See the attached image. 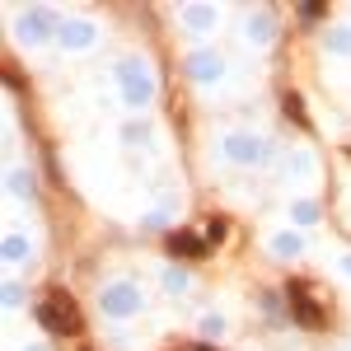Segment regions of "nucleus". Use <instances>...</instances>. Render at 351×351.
<instances>
[{
	"label": "nucleus",
	"instance_id": "1",
	"mask_svg": "<svg viewBox=\"0 0 351 351\" xmlns=\"http://www.w3.org/2000/svg\"><path fill=\"white\" fill-rule=\"evenodd\" d=\"M38 324L47 328V332H66V337H75L80 332V309H75V300L66 295V291H47V295L38 300Z\"/></svg>",
	"mask_w": 351,
	"mask_h": 351
},
{
	"label": "nucleus",
	"instance_id": "2",
	"mask_svg": "<svg viewBox=\"0 0 351 351\" xmlns=\"http://www.w3.org/2000/svg\"><path fill=\"white\" fill-rule=\"evenodd\" d=\"M117 84H122V104H127V108H145V104L155 99V75H150L145 61H136V56L117 61Z\"/></svg>",
	"mask_w": 351,
	"mask_h": 351
},
{
	"label": "nucleus",
	"instance_id": "3",
	"mask_svg": "<svg viewBox=\"0 0 351 351\" xmlns=\"http://www.w3.org/2000/svg\"><path fill=\"white\" fill-rule=\"evenodd\" d=\"M220 155L230 164H267L271 160V145L263 136H248V132H234L220 141Z\"/></svg>",
	"mask_w": 351,
	"mask_h": 351
},
{
	"label": "nucleus",
	"instance_id": "4",
	"mask_svg": "<svg viewBox=\"0 0 351 351\" xmlns=\"http://www.w3.org/2000/svg\"><path fill=\"white\" fill-rule=\"evenodd\" d=\"M99 309H104L108 319H132V314H141V286H132V281L104 286V291H99Z\"/></svg>",
	"mask_w": 351,
	"mask_h": 351
},
{
	"label": "nucleus",
	"instance_id": "5",
	"mask_svg": "<svg viewBox=\"0 0 351 351\" xmlns=\"http://www.w3.org/2000/svg\"><path fill=\"white\" fill-rule=\"evenodd\" d=\"M286 300H291V309H295L300 328H319L324 324V314H319V304L309 300V286H304V281H291V286H286Z\"/></svg>",
	"mask_w": 351,
	"mask_h": 351
},
{
	"label": "nucleus",
	"instance_id": "6",
	"mask_svg": "<svg viewBox=\"0 0 351 351\" xmlns=\"http://www.w3.org/2000/svg\"><path fill=\"white\" fill-rule=\"evenodd\" d=\"M188 75L192 80H202V84H211L225 75V56L220 52H192L188 56Z\"/></svg>",
	"mask_w": 351,
	"mask_h": 351
},
{
	"label": "nucleus",
	"instance_id": "7",
	"mask_svg": "<svg viewBox=\"0 0 351 351\" xmlns=\"http://www.w3.org/2000/svg\"><path fill=\"white\" fill-rule=\"evenodd\" d=\"M47 33H52V14L47 10H24L19 14V38L24 43H43Z\"/></svg>",
	"mask_w": 351,
	"mask_h": 351
},
{
	"label": "nucleus",
	"instance_id": "8",
	"mask_svg": "<svg viewBox=\"0 0 351 351\" xmlns=\"http://www.w3.org/2000/svg\"><path fill=\"white\" fill-rule=\"evenodd\" d=\"M169 253H173V258H202V253H206V234L173 230V234H169Z\"/></svg>",
	"mask_w": 351,
	"mask_h": 351
},
{
	"label": "nucleus",
	"instance_id": "9",
	"mask_svg": "<svg viewBox=\"0 0 351 351\" xmlns=\"http://www.w3.org/2000/svg\"><path fill=\"white\" fill-rule=\"evenodd\" d=\"M61 43L71 47V52H80L94 43V24H84V19H71V24H61Z\"/></svg>",
	"mask_w": 351,
	"mask_h": 351
},
{
	"label": "nucleus",
	"instance_id": "10",
	"mask_svg": "<svg viewBox=\"0 0 351 351\" xmlns=\"http://www.w3.org/2000/svg\"><path fill=\"white\" fill-rule=\"evenodd\" d=\"M183 19H188V24L202 33V28L216 24V10H211V5H188V10H183Z\"/></svg>",
	"mask_w": 351,
	"mask_h": 351
},
{
	"label": "nucleus",
	"instance_id": "11",
	"mask_svg": "<svg viewBox=\"0 0 351 351\" xmlns=\"http://www.w3.org/2000/svg\"><path fill=\"white\" fill-rule=\"evenodd\" d=\"M243 33H248V43H271V19H267V14H258V19H248Z\"/></svg>",
	"mask_w": 351,
	"mask_h": 351
},
{
	"label": "nucleus",
	"instance_id": "12",
	"mask_svg": "<svg viewBox=\"0 0 351 351\" xmlns=\"http://www.w3.org/2000/svg\"><path fill=\"white\" fill-rule=\"evenodd\" d=\"M5 258H10V263H24L28 258V239L24 234H5Z\"/></svg>",
	"mask_w": 351,
	"mask_h": 351
},
{
	"label": "nucleus",
	"instance_id": "13",
	"mask_svg": "<svg viewBox=\"0 0 351 351\" xmlns=\"http://www.w3.org/2000/svg\"><path fill=\"white\" fill-rule=\"evenodd\" d=\"M271 253H276V258H295L300 253V234H276V239H271Z\"/></svg>",
	"mask_w": 351,
	"mask_h": 351
},
{
	"label": "nucleus",
	"instance_id": "14",
	"mask_svg": "<svg viewBox=\"0 0 351 351\" xmlns=\"http://www.w3.org/2000/svg\"><path fill=\"white\" fill-rule=\"evenodd\" d=\"M328 52H351V28H332L328 33Z\"/></svg>",
	"mask_w": 351,
	"mask_h": 351
},
{
	"label": "nucleus",
	"instance_id": "15",
	"mask_svg": "<svg viewBox=\"0 0 351 351\" xmlns=\"http://www.w3.org/2000/svg\"><path fill=\"white\" fill-rule=\"evenodd\" d=\"M164 286H169V291H173V295H183V291H188V276H183V271H164Z\"/></svg>",
	"mask_w": 351,
	"mask_h": 351
},
{
	"label": "nucleus",
	"instance_id": "16",
	"mask_svg": "<svg viewBox=\"0 0 351 351\" xmlns=\"http://www.w3.org/2000/svg\"><path fill=\"white\" fill-rule=\"evenodd\" d=\"M281 108H286V117H295V122H304V104H300L295 94H286V99H281Z\"/></svg>",
	"mask_w": 351,
	"mask_h": 351
},
{
	"label": "nucleus",
	"instance_id": "17",
	"mask_svg": "<svg viewBox=\"0 0 351 351\" xmlns=\"http://www.w3.org/2000/svg\"><path fill=\"white\" fill-rule=\"evenodd\" d=\"M10 192H33V178H28L24 169H14V173H10Z\"/></svg>",
	"mask_w": 351,
	"mask_h": 351
},
{
	"label": "nucleus",
	"instance_id": "18",
	"mask_svg": "<svg viewBox=\"0 0 351 351\" xmlns=\"http://www.w3.org/2000/svg\"><path fill=\"white\" fill-rule=\"evenodd\" d=\"M295 220H300V225L319 220V206H314V202H295Z\"/></svg>",
	"mask_w": 351,
	"mask_h": 351
},
{
	"label": "nucleus",
	"instance_id": "19",
	"mask_svg": "<svg viewBox=\"0 0 351 351\" xmlns=\"http://www.w3.org/2000/svg\"><path fill=\"white\" fill-rule=\"evenodd\" d=\"M220 328H225V319H220V314H206V319H202V332H206V337H216Z\"/></svg>",
	"mask_w": 351,
	"mask_h": 351
},
{
	"label": "nucleus",
	"instance_id": "20",
	"mask_svg": "<svg viewBox=\"0 0 351 351\" xmlns=\"http://www.w3.org/2000/svg\"><path fill=\"white\" fill-rule=\"evenodd\" d=\"M225 239V220H211V225H206V243H220Z\"/></svg>",
	"mask_w": 351,
	"mask_h": 351
},
{
	"label": "nucleus",
	"instance_id": "21",
	"mask_svg": "<svg viewBox=\"0 0 351 351\" xmlns=\"http://www.w3.org/2000/svg\"><path fill=\"white\" fill-rule=\"evenodd\" d=\"M122 136H127V145H141V141H145V127H127Z\"/></svg>",
	"mask_w": 351,
	"mask_h": 351
},
{
	"label": "nucleus",
	"instance_id": "22",
	"mask_svg": "<svg viewBox=\"0 0 351 351\" xmlns=\"http://www.w3.org/2000/svg\"><path fill=\"white\" fill-rule=\"evenodd\" d=\"M342 267H347V271H351V258H342Z\"/></svg>",
	"mask_w": 351,
	"mask_h": 351
},
{
	"label": "nucleus",
	"instance_id": "23",
	"mask_svg": "<svg viewBox=\"0 0 351 351\" xmlns=\"http://www.w3.org/2000/svg\"><path fill=\"white\" fill-rule=\"evenodd\" d=\"M28 351H47V347H28Z\"/></svg>",
	"mask_w": 351,
	"mask_h": 351
},
{
	"label": "nucleus",
	"instance_id": "24",
	"mask_svg": "<svg viewBox=\"0 0 351 351\" xmlns=\"http://www.w3.org/2000/svg\"><path fill=\"white\" fill-rule=\"evenodd\" d=\"M197 351H211V347H197Z\"/></svg>",
	"mask_w": 351,
	"mask_h": 351
}]
</instances>
